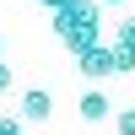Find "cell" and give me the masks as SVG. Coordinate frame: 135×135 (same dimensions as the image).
<instances>
[{"label": "cell", "mask_w": 135, "mask_h": 135, "mask_svg": "<svg viewBox=\"0 0 135 135\" xmlns=\"http://www.w3.org/2000/svg\"><path fill=\"white\" fill-rule=\"evenodd\" d=\"M0 54H6V38H0Z\"/></svg>", "instance_id": "11"}, {"label": "cell", "mask_w": 135, "mask_h": 135, "mask_svg": "<svg viewBox=\"0 0 135 135\" xmlns=\"http://www.w3.org/2000/svg\"><path fill=\"white\" fill-rule=\"evenodd\" d=\"M114 43H124V49H135V16H124V22H119V38Z\"/></svg>", "instance_id": "6"}, {"label": "cell", "mask_w": 135, "mask_h": 135, "mask_svg": "<svg viewBox=\"0 0 135 135\" xmlns=\"http://www.w3.org/2000/svg\"><path fill=\"white\" fill-rule=\"evenodd\" d=\"M114 130L119 135H135V108H119V114H114Z\"/></svg>", "instance_id": "5"}, {"label": "cell", "mask_w": 135, "mask_h": 135, "mask_svg": "<svg viewBox=\"0 0 135 135\" xmlns=\"http://www.w3.org/2000/svg\"><path fill=\"white\" fill-rule=\"evenodd\" d=\"M76 65H81V76H92V81L119 76V54H114V49H103V43H92L86 54H76Z\"/></svg>", "instance_id": "1"}, {"label": "cell", "mask_w": 135, "mask_h": 135, "mask_svg": "<svg viewBox=\"0 0 135 135\" xmlns=\"http://www.w3.org/2000/svg\"><path fill=\"white\" fill-rule=\"evenodd\" d=\"M103 6H130V0H103Z\"/></svg>", "instance_id": "10"}, {"label": "cell", "mask_w": 135, "mask_h": 135, "mask_svg": "<svg viewBox=\"0 0 135 135\" xmlns=\"http://www.w3.org/2000/svg\"><path fill=\"white\" fill-rule=\"evenodd\" d=\"M38 6L49 11V16H54V11H65V6H76V0H38Z\"/></svg>", "instance_id": "8"}, {"label": "cell", "mask_w": 135, "mask_h": 135, "mask_svg": "<svg viewBox=\"0 0 135 135\" xmlns=\"http://www.w3.org/2000/svg\"><path fill=\"white\" fill-rule=\"evenodd\" d=\"M108 114H114V103H108L103 92H81V119H86V124H103Z\"/></svg>", "instance_id": "3"}, {"label": "cell", "mask_w": 135, "mask_h": 135, "mask_svg": "<svg viewBox=\"0 0 135 135\" xmlns=\"http://www.w3.org/2000/svg\"><path fill=\"white\" fill-rule=\"evenodd\" d=\"M0 135H27V130H22V119H11V114H0Z\"/></svg>", "instance_id": "7"}, {"label": "cell", "mask_w": 135, "mask_h": 135, "mask_svg": "<svg viewBox=\"0 0 135 135\" xmlns=\"http://www.w3.org/2000/svg\"><path fill=\"white\" fill-rule=\"evenodd\" d=\"M11 92V65H0V97Z\"/></svg>", "instance_id": "9"}, {"label": "cell", "mask_w": 135, "mask_h": 135, "mask_svg": "<svg viewBox=\"0 0 135 135\" xmlns=\"http://www.w3.org/2000/svg\"><path fill=\"white\" fill-rule=\"evenodd\" d=\"M16 108H22V124H43V119L54 114V97L43 92V86H27V92H22V103H16Z\"/></svg>", "instance_id": "2"}, {"label": "cell", "mask_w": 135, "mask_h": 135, "mask_svg": "<svg viewBox=\"0 0 135 135\" xmlns=\"http://www.w3.org/2000/svg\"><path fill=\"white\" fill-rule=\"evenodd\" d=\"M65 49H70V54H86V49H92V43H97V27H86V22H81V27H76V32H65Z\"/></svg>", "instance_id": "4"}]
</instances>
